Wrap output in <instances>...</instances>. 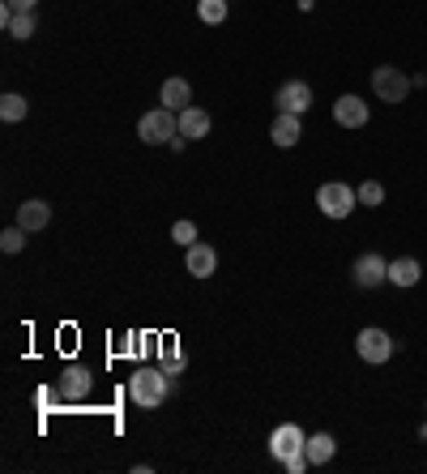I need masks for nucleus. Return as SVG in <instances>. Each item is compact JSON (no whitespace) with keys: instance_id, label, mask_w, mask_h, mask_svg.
I'll return each mask as SVG.
<instances>
[{"instance_id":"obj_1","label":"nucleus","mask_w":427,"mask_h":474,"mask_svg":"<svg viewBox=\"0 0 427 474\" xmlns=\"http://www.w3.org/2000/svg\"><path fill=\"white\" fill-rule=\"evenodd\" d=\"M167 394H172V376L163 372V368H137V372L129 376V402L141 406V411L163 406Z\"/></svg>"},{"instance_id":"obj_2","label":"nucleus","mask_w":427,"mask_h":474,"mask_svg":"<svg viewBox=\"0 0 427 474\" xmlns=\"http://www.w3.org/2000/svg\"><path fill=\"white\" fill-rule=\"evenodd\" d=\"M175 133H180V116L167 112V107H155V112H146V116L137 120V137L146 141V146H167Z\"/></svg>"},{"instance_id":"obj_3","label":"nucleus","mask_w":427,"mask_h":474,"mask_svg":"<svg viewBox=\"0 0 427 474\" xmlns=\"http://www.w3.org/2000/svg\"><path fill=\"white\" fill-rule=\"evenodd\" d=\"M355 205H359V197H355V188L342 184V179H330V184L316 188V210L325 218H350Z\"/></svg>"},{"instance_id":"obj_4","label":"nucleus","mask_w":427,"mask_h":474,"mask_svg":"<svg viewBox=\"0 0 427 474\" xmlns=\"http://www.w3.org/2000/svg\"><path fill=\"white\" fill-rule=\"evenodd\" d=\"M410 86H414V81H410L398 64H381V69H372V90H376V99H381V103H406Z\"/></svg>"},{"instance_id":"obj_5","label":"nucleus","mask_w":427,"mask_h":474,"mask_svg":"<svg viewBox=\"0 0 427 474\" xmlns=\"http://www.w3.org/2000/svg\"><path fill=\"white\" fill-rule=\"evenodd\" d=\"M355 351H359V359L364 363H372V368H381V363H389L393 359V337L385 334V329H376V325H368V329H359V337H355Z\"/></svg>"},{"instance_id":"obj_6","label":"nucleus","mask_w":427,"mask_h":474,"mask_svg":"<svg viewBox=\"0 0 427 474\" xmlns=\"http://www.w3.org/2000/svg\"><path fill=\"white\" fill-rule=\"evenodd\" d=\"M350 282H355L359 291H376L381 282H389V261L381 257V253L355 257V265H350Z\"/></svg>"},{"instance_id":"obj_7","label":"nucleus","mask_w":427,"mask_h":474,"mask_svg":"<svg viewBox=\"0 0 427 474\" xmlns=\"http://www.w3.org/2000/svg\"><path fill=\"white\" fill-rule=\"evenodd\" d=\"M304 445H308V436H304L299 423H278V428L270 432V457L273 462H287V457L304 453Z\"/></svg>"},{"instance_id":"obj_8","label":"nucleus","mask_w":427,"mask_h":474,"mask_svg":"<svg viewBox=\"0 0 427 474\" xmlns=\"http://www.w3.org/2000/svg\"><path fill=\"white\" fill-rule=\"evenodd\" d=\"M56 389H60V402H81V397H90V389H95V372L81 368V363H69L60 372Z\"/></svg>"},{"instance_id":"obj_9","label":"nucleus","mask_w":427,"mask_h":474,"mask_svg":"<svg viewBox=\"0 0 427 474\" xmlns=\"http://www.w3.org/2000/svg\"><path fill=\"white\" fill-rule=\"evenodd\" d=\"M273 103H278V112L304 116V112L312 107V86H308V81H282V86H278V95H273Z\"/></svg>"},{"instance_id":"obj_10","label":"nucleus","mask_w":427,"mask_h":474,"mask_svg":"<svg viewBox=\"0 0 427 474\" xmlns=\"http://www.w3.org/2000/svg\"><path fill=\"white\" fill-rule=\"evenodd\" d=\"M333 120H338L342 129H364V124L372 120L368 99H359V95H342V99L333 103Z\"/></svg>"},{"instance_id":"obj_11","label":"nucleus","mask_w":427,"mask_h":474,"mask_svg":"<svg viewBox=\"0 0 427 474\" xmlns=\"http://www.w3.org/2000/svg\"><path fill=\"white\" fill-rule=\"evenodd\" d=\"M158 107H167V112H184V107H193V86L184 78H167L158 86Z\"/></svg>"},{"instance_id":"obj_12","label":"nucleus","mask_w":427,"mask_h":474,"mask_svg":"<svg viewBox=\"0 0 427 474\" xmlns=\"http://www.w3.org/2000/svg\"><path fill=\"white\" fill-rule=\"evenodd\" d=\"M270 137H273V146H282V150L299 146V137H304V116L278 112V116H273V124H270Z\"/></svg>"},{"instance_id":"obj_13","label":"nucleus","mask_w":427,"mask_h":474,"mask_svg":"<svg viewBox=\"0 0 427 474\" xmlns=\"http://www.w3.org/2000/svg\"><path fill=\"white\" fill-rule=\"evenodd\" d=\"M184 265H188V274L193 278H214V270H218V253H214L210 244L197 239L193 248H184Z\"/></svg>"},{"instance_id":"obj_14","label":"nucleus","mask_w":427,"mask_h":474,"mask_svg":"<svg viewBox=\"0 0 427 474\" xmlns=\"http://www.w3.org/2000/svg\"><path fill=\"white\" fill-rule=\"evenodd\" d=\"M47 222H52V205H47V201H21L18 205V227L21 231H30V236H35V231H43V227H47Z\"/></svg>"},{"instance_id":"obj_15","label":"nucleus","mask_w":427,"mask_h":474,"mask_svg":"<svg viewBox=\"0 0 427 474\" xmlns=\"http://www.w3.org/2000/svg\"><path fill=\"white\" fill-rule=\"evenodd\" d=\"M210 129H214V120H210V112H201V107H184L180 112V133L188 141H201V137H210Z\"/></svg>"},{"instance_id":"obj_16","label":"nucleus","mask_w":427,"mask_h":474,"mask_svg":"<svg viewBox=\"0 0 427 474\" xmlns=\"http://www.w3.org/2000/svg\"><path fill=\"white\" fill-rule=\"evenodd\" d=\"M423 278V265L414 257H398V261H389V282L393 287H414Z\"/></svg>"},{"instance_id":"obj_17","label":"nucleus","mask_w":427,"mask_h":474,"mask_svg":"<svg viewBox=\"0 0 427 474\" xmlns=\"http://www.w3.org/2000/svg\"><path fill=\"white\" fill-rule=\"evenodd\" d=\"M304 453H308V462H312V466H325V462H333V453H338V445H333V436H330V432H316V436H308Z\"/></svg>"},{"instance_id":"obj_18","label":"nucleus","mask_w":427,"mask_h":474,"mask_svg":"<svg viewBox=\"0 0 427 474\" xmlns=\"http://www.w3.org/2000/svg\"><path fill=\"white\" fill-rule=\"evenodd\" d=\"M158 368H163L167 376H180L184 368H188V359H184V351L175 346V337H167V342L158 346Z\"/></svg>"},{"instance_id":"obj_19","label":"nucleus","mask_w":427,"mask_h":474,"mask_svg":"<svg viewBox=\"0 0 427 474\" xmlns=\"http://www.w3.org/2000/svg\"><path fill=\"white\" fill-rule=\"evenodd\" d=\"M227 9H231V0H197V18L205 21V26H222Z\"/></svg>"},{"instance_id":"obj_20","label":"nucleus","mask_w":427,"mask_h":474,"mask_svg":"<svg viewBox=\"0 0 427 474\" xmlns=\"http://www.w3.org/2000/svg\"><path fill=\"white\" fill-rule=\"evenodd\" d=\"M26 112H30L26 95H13V90H9V95L0 99V120H4V124H18V120H26Z\"/></svg>"},{"instance_id":"obj_21","label":"nucleus","mask_w":427,"mask_h":474,"mask_svg":"<svg viewBox=\"0 0 427 474\" xmlns=\"http://www.w3.org/2000/svg\"><path fill=\"white\" fill-rule=\"evenodd\" d=\"M355 197H359V205L376 210V205H385V184H381V179H364V184L355 188Z\"/></svg>"},{"instance_id":"obj_22","label":"nucleus","mask_w":427,"mask_h":474,"mask_svg":"<svg viewBox=\"0 0 427 474\" xmlns=\"http://www.w3.org/2000/svg\"><path fill=\"white\" fill-rule=\"evenodd\" d=\"M26 236H30V231H21L18 222H13V227H4V231H0V248L13 257V253H21V248H26Z\"/></svg>"},{"instance_id":"obj_23","label":"nucleus","mask_w":427,"mask_h":474,"mask_svg":"<svg viewBox=\"0 0 427 474\" xmlns=\"http://www.w3.org/2000/svg\"><path fill=\"white\" fill-rule=\"evenodd\" d=\"M35 30H39V21H35V13H18V18L9 21V35H13V39H30Z\"/></svg>"},{"instance_id":"obj_24","label":"nucleus","mask_w":427,"mask_h":474,"mask_svg":"<svg viewBox=\"0 0 427 474\" xmlns=\"http://www.w3.org/2000/svg\"><path fill=\"white\" fill-rule=\"evenodd\" d=\"M172 239L180 244V248H193V244H197V222H188V218H180V222L172 227Z\"/></svg>"},{"instance_id":"obj_25","label":"nucleus","mask_w":427,"mask_h":474,"mask_svg":"<svg viewBox=\"0 0 427 474\" xmlns=\"http://www.w3.org/2000/svg\"><path fill=\"white\" fill-rule=\"evenodd\" d=\"M278 466H282L287 474H304L312 462H308V453H295V457H287V462H278Z\"/></svg>"},{"instance_id":"obj_26","label":"nucleus","mask_w":427,"mask_h":474,"mask_svg":"<svg viewBox=\"0 0 427 474\" xmlns=\"http://www.w3.org/2000/svg\"><path fill=\"white\" fill-rule=\"evenodd\" d=\"M56 394H60V389H47V385H43L39 394H35V402H39L43 411H47V406H52V402H56Z\"/></svg>"},{"instance_id":"obj_27","label":"nucleus","mask_w":427,"mask_h":474,"mask_svg":"<svg viewBox=\"0 0 427 474\" xmlns=\"http://www.w3.org/2000/svg\"><path fill=\"white\" fill-rule=\"evenodd\" d=\"M9 4H13L18 13H35V4H39V0H9Z\"/></svg>"}]
</instances>
